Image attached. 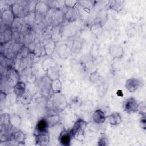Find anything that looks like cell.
Here are the masks:
<instances>
[{
	"instance_id": "cell-1",
	"label": "cell",
	"mask_w": 146,
	"mask_h": 146,
	"mask_svg": "<svg viewBox=\"0 0 146 146\" xmlns=\"http://www.w3.org/2000/svg\"><path fill=\"white\" fill-rule=\"evenodd\" d=\"M50 103L54 110L58 112L62 111L67 106L66 98L60 92L54 93L52 95Z\"/></svg>"
},
{
	"instance_id": "cell-2",
	"label": "cell",
	"mask_w": 146,
	"mask_h": 146,
	"mask_svg": "<svg viewBox=\"0 0 146 146\" xmlns=\"http://www.w3.org/2000/svg\"><path fill=\"white\" fill-rule=\"evenodd\" d=\"M87 125V123L81 119H79L74 123L71 130L70 131V133L74 138L79 140L82 139L84 136V132Z\"/></svg>"
},
{
	"instance_id": "cell-3",
	"label": "cell",
	"mask_w": 146,
	"mask_h": 146,
	"mask_svg": "<svg viewBox=\"0 0 146 146\" xmlns=\"http://www.w3.org/2000/svg\"><path fill=\"white\" fill-rule=\"evenodd\" d=\"M11 10L15 18H22L28 14L29 8L27 5L15 3L12 4Z\"/></svg>"
},
{
	"instance_id": "cell-4",
	"label": "cell",
	"mask_w": 146,
	"mask_h": 146,
	"mask_svg": "<svg viewBox=\"0 0 146 146\" xmlns=\"http://www.w3.org/2000/svg\"><path fill=\"white\" fill-rule=\"evenodd\" d=\"M138 104L137 100L133 97H129L124 102L123 108L128 113H135L137 111Z\"/></svg>"
},
{
	"instance_id": "cell-5",
	"label": "cell",
	"mask_w": 146,
	"mask_h": 146,
	"mask_svg": "<svg viewBox=\"0 0 146 146\" xmlns=\"http://www.w3.org/2000/svg\"><path fill=\"white\" fill-rule=\"evenodd\" d=\"M125 86L129 92L133 93L140 87L141 82L139 79L135 78H129L126 80Z\"/></svg>"
},
{
	"instance_id": "cell-6",
	"label": "cell",
	"mask_w": 146,
	"mask_h": 146,
	"mask_svg": "<svg viewBox=\"0 0 146 146\" xmlns=\"http://www.w3.org/2000/svg\"><path fill=\"white\" fill-rule=\"evenodd\" d=\"M15 17L11 10L6 9L3 11L1 15V19L5 26L11 27Z\"/></svg>"
},
{
	"instance_id": "cell-7",
	"label": "cell",
	"mask_w": 146,
	"mask_h": 146,
	"mask_svg": "<svg viewBox=\"0 0 146 146\" xmlns=\"http://www.w3.org/2000/svg\"><path fill=\"white\" fill-rule=\"evenodd\" d=\"M50 125L46 118H42L36 123V135L39 133H48Z\"/></svg>"
},
{
	"instance_id": "cell-8",
	"label": "cell",
	"mask_w": 146,
	"mask_h": 146,
	"mask_svg": "<svg viewBox=\"0 0 146 146\" xmlns=\"http://www.w3.org/2000/svg\"><path fill=\"white\" fill-rule=\"evenodd\" d=\"M109 53L113 58L120 59L123 56L124 50L121 46L115 44L110 47L109 48Z\"/></svg>"
},
{
	"instance_id": "cell-9",
	"label": "cell",
	"mask_w": 146,
	"mask_h": 146,
	"mask_svg": "<svg viewBox=\"0 0 146 146\" xmlns=\"http://www.w3.org/2000/svg\"><path fill=\"white\" fill-rule=\"evenodd\" d=\"M26 86L25 83L21 81L18 82L13 87V91L17 98H21L26 92Z\"/></svg>"
},
{
	"instance_id": "cell-10",
	"label": "cell",
	"mask_w": 146,
	"mask_h": 146,
	"mask_svg": "<svg viewBox=\"0 0 146 146\" xmlns=\"http://www.w3.org/2000/svg\"><path fill=\"white\" fill-rule=\"evenodd\" d=\"M71 135L70 132L67 131L66 130H63L59 136V141L62 145L68 146L70 145L71 139Z\"/></svg>"
},
{
	"instance_id": "cell-11",
	"label": "cell",
	"mask_w": 146,
	"mask_h": 146,
	"mask_svg": "<svg viewBox=\"0 0 146 146\" xmlns=\"http://www.w3.org/2000/svg\"><path fill=\"white\" fill-rule=\"evenodd\" d=\"M35 144L38 145H47L50 142V137L48 133H39L35 135Z\"/></svg>"
},
{
	"instance_id": "cell-12",
	"label": "cell",
	"mask_w": 146,
	"mask_h": 146,
	"mask_svg": "<svg viewBox=\"0 0 146 146\" xmlns=\"http://www.w3.org/2000/svg\"><path fill=\"white\" fill-rule=\"evenodd\" d=\"M92 119L94 122L96 124H102L106 119V116L104 112L100 109L95 110L92 114Z\"/></svg>"
},
{
	"instance_id": "cell-13",
	"label": "cell",
	"mask_w": 146,
	"mask_h": 146,
	"mask_svg": "<svg viewBox=\"0 0 146 146\" xmlns=\"http://www.w3.org/2000/svg\"><path fill=\"white\" fill-rule=\"evenodd\" d=\"M107 119L110 124L113 126L120 124L122 121V117L119 112L112 113L107 117Z\"/></svg>"
},
{
	"instance_id": "cell-14",
	"label": "cell",
	"mask_w": 146,
	"mask_h": 146,
	"mask_svg": "<svg viewBox=\"0 0 146 146\" xmlns=\"http://www.w3.org/2000/svg\"><path fill=\"white\" fill-rule=\"evenodd\" d=\"M78 17V10L75 8L68 9L64 14V18L69 22H74L77 19Z\"/></svg>"
},
{
	"instance_id": "cell-15",
	"label": "cell",
	"mask_w": 146,
	"mask_h": 146,
	"mask_svg": "<svg viewBox=\"0 0 146 146\" xmlns=\"http://www.w3.org/2000/svg\"><path fill=\"white\" fill-rule=\"evenodd\" d=\"M50 89L54 93L60 92L62 89V82L59 78L51 80L50 82Z\"/></svg>"
},
{
	"instance_id": "cell-16",
	"label": "cell",
	"mask_w": 146,
	"mask_h": 146,
	"mask_svg": "<svg viewBox=\"0 0 146 146\" xmlns=\"http://www.w3.org/2000/svg\"><path fill=\"white\" fill-rule=\"evenodd\" d=\"M34 8L36 11L39 12V13H41V14L46 13L48 10V5L44 2H41V1H39L38 2H36V3L35 4Z\"/></svg>"
},
{
	"instance_id": "cell-17",
	"label": "cell",
	"mask_w": 146,
	"mask_h": 146,
	"mask_svg": "<svg viewBox=\"0 0 146 146\" xmlns=\"http://www.w3.org/2000/svg\"><path fill=\"white\" fill-rule=\"evenodd\" d=\"M13 140L17 143H23L26 139V136L21 131L18 130L15 131L13 135Z\"/></svg>"
},
{
	"instance_id": "cell-18",
	"label": "cell",
	"mask_w": 146,
	"mask_h": 146,
	"mask_svg": "<svg viewBox=\"0 0 146 146\" xmlns=\"http://www.w3.org/2000/svg\"><path fill=\"white\" fill-rule=\"evenodd\" d=\"M46 54L48 55H51L54 51L55 48V41L52 40L51 41L48 42L47 44L44 45Z\"/></svg>"
},
{
	"instance_id": "cell-19",
	"label": "cell",
	"mask_w": 146,
	"mask_h": 146,
	"mask_svg": "<svg viewBox=\"0 0 146 146\" xmlns=\"http://www.w3.org/2000/svg\"><path fill=\"white\" fill-rule=\"evenodd\" d=\"M55 63V62L54 60V59L50 58H47L43 62V64H42L43 69L45 71L48 70L50 68L53 67L54 66Z\"/></svg>"
},
{
	"instance_id": "cell-20",
	"label": "cell",
	"mask_w": 146,
	"mask_h": 146,
	"mask_svg": "<svg viewBox=\"0 0 146 146\" xmlns=\"http://www.w3.org/2000/svg\"><path fill=\"white\" fill-rule=\"evenodd\" d=\"M46 71L47 72V78L50 80H53V79L59 78V75L58 72L55 70L54 67L50 68Z\"/></svg>"
},
{
	"instance_id": "cell-21",
	"label": "cell",
	"mask_w": 146,
	"mask_h": 146,
	"mask_svg": "<svg viewBox=\"0 0 146 146\" xmlns=\"http://www.w3.org/2000/svg\"><path fill=\"white\" fill-rule=\"evenodd\" d=\"M34 54L36 56H42L46 54L44 45H41L40 43L36 45L34 48Z\"/></svg>"
},
{
	"instance_id": "cell-22",
	"label": "cell",
	"mask_w": 146,
	"mask_h": 146,
	"mask_svg": "<svg viewBox=\"0 0 146 146\" xmlns=\"http://www.w3.org/2000/svg\"><path fill=\"white\" fill-rule=\"evenodd\" d=\"M46 119H47L50 126L54 125L59 121V116L56 114H54L48 116V117H46Z\"/></svg>"
},
{
	"instance_id": "cell-23",
	"label": "cell",
	"mask_w": 146,
	"mask_h": 146,
	"mask_svg": "<svg viewBox=\"0 0 146 146\" xmlns=\"http://www.w3.org/2000/svg\"><path fill=\"white\" fill-rule=\"evenodd\" d=\"M122 1H111L110 2V8L113 10H121L123 7Z\"/></svg>"
},
{
	"instance_id": "cell-24",
	"label": "cell",
	"mask_w": 146,
	"mask_h": 146,
	"mask_svg": "<svg viewBox=\"0 0 146 146\" xmlns=\"http://www.w3.org/2000/svg\"><path fill=\"white\" fill-rule=\"evenodd\" d=\"M137 112H139L142 116H145L146 107H145V104L144 102L139 103L138 104Z\"/></svg>"
},
{
	"instance_id": "cell-25",
	"label": "cell",
	"mask_w": 146,
	"mask_h": 146,
	"mask_svg": "<svg viewBox=\"0 0 146 146\" xmlns=\"http://www.w3.org/2000/svg\"><path fill=\"white\" fill-rule=\"evenodd\" d=\"M78 3V1H74V0H67L65 1L64 2V5L68 8V9H72L74 8L75 6L76 5V4Z\"/></svg>"
},
{
	"instance_id": "cell-26",
	"label": "cell",
	"mask_w": 146,
	"mask_h": 146,
	"mask_svg": "<svg viewBox=\"0 0 146 146\" xmlns=\"http://www.w3.org/2000/svg\"><path fill=\"white\" fill-rule=\"evenodd\" d=\"M108 141L107 137L105 136H102L99 141V145H107V142Z\"/></svg>"
},
{
	"instance_id": "cell-27",
	"label": "cell",
	"mask_w": 146,
	"mask_h": 146,
	"mask_svg": "<svg viewBox=\"0 0 146 146\" xmlns=\"http://www.w3.org/2000/svg\"><path fill=\"white\" fill-rule=\"evenodd\" d=\"M141 126L143 127L144 128H145V116H143L142 118H141Z\"/></svg>"
}]
</instances>
